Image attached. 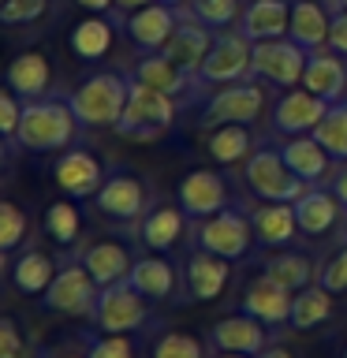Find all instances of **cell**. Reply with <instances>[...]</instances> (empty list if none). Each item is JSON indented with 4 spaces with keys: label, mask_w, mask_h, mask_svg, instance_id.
Masks as SVG:
<instances>
[{
    "label": "cell",
    "mask_w": 347,
    "mask_h": 358,
    "mask_svg": "<svg viewBox=\"0 0 347 358\" xmlns=\"http://www.w3.org/2000/svg\"><path fill=\"white\" fill-rule=\"evenodd\" d=\"M75 112L67 105V97H38V101H27L22 108V123L15 131V142L19 150L27 153H56V150H67L75 142Z\"/></svg>",
    "instance_id": "cell-1"
},
{
    "label": "cell",
    "mask_w": 347,
    "mask_h": 358,
    "mask_svg": "<svg viewBox=\"0 0 347 358\" xmlns=\"http://www.w3.org/2000/svg\"><path fill=\"white\" fill-rule=\"evenodd\" d=\"M127 94H131V75L97 71L67 94V105H71L75 120L83 127H116L123 108H127Z\"/></svg>",
    "instance_id": "cell-2"
},
{
    "label": "cell",
    "mask_w": 347,
    "mask_h": 358,
    "mask_svg": "<svg viewBox=\"0 0 347 358\" xmlns=\"http://www.w3.org/2000/svg\"><path fill=\"white\" fill-rule=\"evenodd\" d=\"M176 112H179L176 97L139 83V78H131L127 108H123V116L116 123V134L120 138H131V142H157L176 123Z\"/></svg>",
    "instance_id": "cell-3"
},
{
    "label": "cell",
    "mask_w": 347,
    "mask_h": 358,
    "mask_svg": "<svg viewBox=\"0 0 347 358\" xmlns=\"http://www.w3.org/2000/svg\"><path fill=\"white\" fill-rule=\"evenodd\" d=\"M194 246L217 257H228V262H246L257 246V235L246 209L235 201V206L213 213L206 220H194Z\"/></svg>",
    "instance_id": "cell-4"
},
{
    "label": "cell",
    "mask_w": 347,
    "mask_h": 358,
    "mask_svg": "<svg viewBox=\"0 0 347 358\" xmlns=\"http://www.w3.org/2000/svg\"><path fill=\"white\" fill-rule=\"evenodd\" d=\"M243 179L257 201H299L310 190V183H302L291 172L288 161L280 157V145L273 142H265L262 150L250 153V161H243Z\"/></svg>",
    "instance_id": "cell-5"
},
{
    "label": "cell",
    "mask_w": 347,
    "mask_h": 358,
    "mask_svg": "<svg viewBox=\"0 0 347 358\" xmlns=\"http://www.w3.org/2000/svg\"><path fill=\"white\" fill-rule=\"evenodd\" d=\"M254 41L235 27V30H217V38L209 45V56L198 71V86H201V101L213 94V86H228L239 78H254Z\"/></svg>",
    "instance_id": "cell-6"
},
{
    "label": "cell",
    "mask_w": 347,
    "mask_h": 358,
    "mask_svg": "<svg viewBox=\"0 0 347 358\" xmlns=\"http://www.w3.org/2000/svg\"><path fill=\"white\" fill-rule=\"evenodd\" d=\"M97 295H101V284L90 276L83 257H64L56 276H52V284L41 295V310L64 313V317H90L97 306Z\"/></svg>",
    "instance_id": "cell-7"
},
{
    "label": "cell",
    "mask_w": 347,
    "mask_h": 358,
    "mask_svg": "<svg viewBox=\"0 0 347 358\" xmlns=\"http://www.w3.org/2000/svg\"><path fill=\"white\" fill-rule=\"evenodd\" d=\"M265 108V90L257 78H239L228 86H213V94L198 105V123L201 127H220V123H250Z\"/></svg>",
    "instance_id": "cell-8"
},
{
    "label": "cell",
    "mask_w": 347,
    "mask_h": 358,
    "mask_svg": "<svg viewBox=\"0 0 347 358\" xmlns=\"http://www.w3.org/2000/svg\"><path fill=\"white\" fill-rule=\"evenodd\" d=\"M150 306L153 302L146 299L131 280H116V284L101 287L97 306H94L90 317H94L97 332H127V336H134L146 321H150Z\"/></svg>",
    "instance_id": "cell-9"
},
{
    "label": "cell",
    "mask_w": 347,
    "mask_h": 358,
    "mask_svg": "<svg viewBox=\"0 0 347 358\" xmlns=\"http://www.w3.org/2000/svg\"><path fill=\"white\" fill-rule=\"evenodd\" d=\"M306 49L291 38H276V41H254V67L250 75L257 83L291 90L302 86V71H306Z\"/></svg>",
    "instance_id": "cell-10"
},
{
    "label": "cell",
    "mask_w": 347,
    "mask_h": 358,
    "mask_svg": "<svg viewBox=\"0 0 347 358\" xmlns=\"http://www.w3.org/2000/svg\"><path fill=\"white\" fill-rule=\"evenodd\" d=\"M176 206L187 213V220H206L213 213L232 206V187H228V179L220 172H213V168H194V172H187L179 179Z\"/></svg>",
    "instance_id": "cell-11"
},
{
    "label": "cell",
    "mask_w": 347,
    "mask_h": 358,
    "mask_svg": "<svg viewBox=\"0 0 347 358\" xmlns=\"http://www.w3.org/2000/svg\"><path fill=\"white\" fill-rule=\"evenodd\" d=\"M94 206L101 209V217H108V220L134 224L150 213L146 209L150 206V190H146V183L134 172L120 168V172H112L105 183H101V190L94 194Z\"/></svg>",
    "instance_id": "cell-12"
},
{
    "label": "cell",
    "mask_w": 347,
    "mask_h": 358,
    "mask_svg": "<svg viewBox=\"0 0 347 358\" xmlns=\"http://www.w3.org/2000/svg\"><path fill=\"white\" fill-rule=\"evenodd\" d=\"M332 108V101L318 97L313 90L306 86H291L276 97V108H273V131L284 134V138H295V134H313V127L325 120V112Z\"/></svg>",
    "instance_id": "cell-13"
},
{
    "label": "cell",
    "mask_w": 347,
    "mask_h": 358,
    "mask_svg": "<svg viewBox=\"0 0 347 358\" xmlns=\"http://www.w3.org/2000/svg\"><path fill=\"white\" fill-rule=\"evenodd\" d=\"M232 265L228 257H217L209 250H201L194 246L183 265V287H187V302H217L224 295V287H228L232 280Z\"/></svg>",
    "instance_id": "cell-14"
},
{
    "label": "cell",
    "mask_w": 347,
    "mask_h": 358,
    "mask_svg": "<svg viewBox=\"0 0 347 358\" xmlns=\"http://www.w3.org/2000/svg\"><path fill=\"white\" fill-rule=\"evenodd\" d=\"M179 15H183L179 8L161 4V0H153L150 8L131 11V15L123 19V30H127V38H131L134 49H139L142 56H150V52H161L164 45H168L172 30L179 27Z\"/></svg>",
    "instance_id": "cell-15"
},
{
    "label": "cell",
    "mask_w": 347,
    "mask_h": 358,
    "mask_svg": "<svg viewBox=\"0 0 347 358\" xmlns=\"http://www.w3.org/2000/svg\"><path fill=\"white\" fill-rule=\"evenodd\" d=\"M52 179L67 198H94L108 176H105V164H101L94 153L83 150V145H75V150H64L56 157Z\"/></svg>",
    "instance_id": "cell-16"
},
{
    "label": "cell",
    "mask_w": 347,
    "mask_h": 358,
    "mask_svg": "<svg viewBox=\"0 0 347 358\" xmlns=\"http://www.w3.org/2000/svg\"><path fill=\"white\" fill-rule=\"evenodd\" d=\"M213 38H217V30H209L198 15H179V27L172 30V38H168V45L161 52L176 67H183L190 78H198L201 64H206V56H209Z\"/></svg>",
    "instance_id": "cell-17"
},
{
    "label": "cell",
    "mask_w": 347,
    "mask_h": 358,
    "mask_svg": "<svg viewBox=\"0 0 347 358\" xmlns=\"http://www.w3.org/2000/svg\"><path fill=\"white\" fill-rule=\"evenodd\" d=\"M209 343L217 351H239V355H262L269 343H273V329L262 324L257 317H250L246 310L228 313L209 329Z\"/></svg>",
    "instance_id": "cell-18"
},
{
    "label": "cell",
    "mask_w": 347,
    "mask_h": 358,
    "mask_svg": "<svg viewBox=\"0 0 347 358\" xmlns=\"http://www.w3.org/2000/svg\"><path fill=\"white\" fill-rule=\"evenodd\" d=\"M246 217L254 224L257 246L269 250H284L295 243L299 235V217H295V201H257V206H243Z\"/></svg>",
    "instance_id": "cell-19"
},
{
    "label": "cell",
    "mask_w": 347,
    "mask_h": 358,
    "mask_svg": "<svg viewBox=\"0 0 347 358\" xmlns=\"http://www.w3.org/2000/svg\"><path fill=\"white\" fill-rule=\"evenodd\" d=\"M295 217H299V231L310 239H321L329 231H340L347 220L344 201L332 194V187H310L306 194L295 201Z\"/></svg>",
    "instance_id": "cell-20"
},
{
    "label": "cell",
    "mask_w": 347,
    "mask_h": 358,
    "mask_svg": "<svg viewBox=\"0 0 347 358\" xmlns=\"http://www.w3.org/2000/svg\"><path fill=\"white\" fill-rule=\"evenodd\" d=\"M280 157H284L291 172H295L302 183H310V187H325L329 176H332V168H336L329 150H325L313 134H295V138L280 142Z\"/></svg>",
    "instance_id": "cell-21"
},
{
    "label": "cell",
    "mask_w": 347,
    "mask_h": 358,
    "mask_svg": "<svg viewBox=\"0 0 347 358\" xmlns=\"http://www.w3.org/2000/svg\"><path fill=\"white\" fill-rule=\"evenodd\" d=\"M302 86L313 90L325 101H344L347 97V56L332 52L329 45L325 49H313L306 56V71H302Z\"/></svg>",
    "instance_id": "cell-22"
},
{
    "label": "cell",
    "mask_w": 347,
    "mask_h": 358,
    "mask_svg": "<svg viewBox=\"0 0 347 358\" xmlns=\"http://www.w3.org/2000/svg\"><path fill=\"white\" fill-rule=\"evenodd\" d=\"M239 30L250 41H276L291 30V0H246Z\"/></svg>",
    "instance_id": "cell-23"
},
{
    "label": "cell",
    "mask_w": 347,
    "mask_h": 358,
    "mask_svg": "<svg viewBox=\"0 0 347 358\" xmlns=\"http://www.w3.org/2000/svg\"><path fill=\"white\" fill-rule=\"evenodd\" d=\"M291 302H295V295L291 291H284L280 284H273L269 276H257L250 287H246L243 295V306L250 317H257L262 324H269V329H280V324L291 321Z\"/></svg>",
    "instance_id": "cell-24"
},
{
    "label": "cell",
    "mask_w": 347,
    "mask_h": 358,
    "mask_svg": "<svg viewBox=\"0 0 347 358\" xmlns=\"http://www.w3.org/2000/svg\"><path fill=\"white\" fill-rule=\"evenodd\" d=\"M183 228H187V213L179 206H153L139 220V239L150 254H168L183 239Z\"/></svg>",
    "instance_id": "cell-25"
},
{
    "label": "cell",
    "mask_w": 347,
    "mask_h": 358,
    "mask_svg": "<svg viewBox=\"0 0 347 358\" xmlns=\"http://www.w3.org/2000/svg\"><path fill=\"white\" fill-rule=\"evenodd\" d=\"M78 257H83V265L90 268V276L97 280L101 287L116 284V280H127L131 268H134V257L127 254V246L116 243V239H97L78 250Z\"/></svg>",
    "instance_id": "cell-26"
},
{
    "label": "cell",
    "mask_w": 347,
    "mask_h": 358,
    "mask_svg": "<svg viewBox=\"0 0 347 358\" xmlns=\"http://www.w3.org/2000/svg\"><path fill=\"white\" fill-rule=\"evenodd\" d=\"M262 276H269L273 284H280L284 291L295 295V291L318 284V265H313L310 254H299V250H291V246H284V250L269 254L262 262Z\"/></svg>",
    "instance_id": "cell-27"
},
{
    "label": "cell",
    "mask_w": 347,
    "mask_h": 358,
    "mask_svg": "<svg viewBox=\"0 0 347 358\" xmlns=\"http://www.w3.org/2000/svg\"><path fill=\"white\" fill-rule=\"evenodd\" d=\"M56 268H60V262H56L52 254L30 246V250H22L15 262H11L8 280H11V287H15L19 295H45V287L52 284Z\"/></svg>",
    "instance_id": "cell-28"
},
{
    "label": "cell",
    "mask_w": 347,
    "mask_h": 358,
    "mask_svg": "<svg viewBox=\"0 0 347 358\" xmlns=\"http://www.w3.org/2000/svg\"><path fill=\"white\" fill-rule=\"evenodd\" d=\"M127 280H131V284L139 287L150 302H164V299H172V295H176V284H179L176 265L168 262L164 254H146V257H139Z\"/></svg>",
    "instance_id": "cell-29"
},
{
    "label": "cell",
    "mask_w": 347,
    "mask_h": 358,
    "mask_svg": "<svg viewBox=\"0 0 347 358\" xmlns=\"http://www.w3.org/2000/svg\"><path fill=\"white\" fill-rule=\"evenodd\" d=\"M329 22H332V15H325V8L318 4V0H295V4H291L288 38L299 41L306 52L325 49V45H329Z\"/></svg>",
    "instance_id": "cell-30"
},
{
    "label": "cell",
    "mask_w": 347,
    "mask_h": 358,
    "mask_svg": "<svg viewBox=\"0 0 347 358\" xmlns=\"http://www.w3.org/2000/svg\"><path fill=\"white\" fill-rule=\"evenodd\" d=\"M49 83H52V71H49V60L41 52H19L8 64V90H15L22 101L45 97Z\"/></svg>",
    "instance_id": "cell-31"
},
{
    "label": "cell",
    "mask_w": 347,
    "mask_h": 358,
    "mask_svg": "<svg viewBox=\"0 0 347 358\" xmlns=\"http://www.w3.org/2000/svg\"><path fill=\"white\" fill-rule=\"evenodd\" d=\"M332 310H336L332 291H329V287H321V284H310V287L295 291L288 329H295V332H313L318 324H325V321L332 317Z\"/></svg>",
    "instance_id": "cell-32"
},
{
    "label": "cell",
    "mask_w": 347,
    "mask_h": 358,
    "mask_svg": "<svg viewBox=\"0 0 347 358\" xmlns=\"http://www.w3.org/2000/svg\"><path fill=\"white\" fill-rule=\"evenodd\" d=\"M112 34H116V22L108 15H90L71 30V52L86 64L105 60L108 49H112Z\"/></svg>",
    "instance_id": "cell-33"
},
{
    "label": "cell",
    "mask_w": 347,
    "mask_h": 358,
    "mask_svg": "<svg viewBox=\"0 0 347 358\" xmlns=\"http://www.w3.org/2000/svg\"><path fill=\"white\" fill-rule=\"evenodd\" d=\"M209 157L217 164H239V161H250L254 153V134L246 123H220V127H213L209 142H206Z\"/></svg>",
    "instance_id": "cell-34"
},
{
    "label": "cell",
    "mask_w": 347,
    "mask_h": 358,
    "mask_svg": "<svg viewBox=\"0 0 347 358\" xmlns=\"http://www.w3.org/2000/svg\"><path fill=\"white\" fill-rule=\"evenodd\" d=\"M45 235L56 243V246H75V239L83 235V213L75 209V201H52L45 209Z\"/></svg>",
    "instance_id": "cell-35"
},
{
    "label": "cell",
    "mask_w": 347,
    "mask_h": 358,
    "mask_svg": "<svg viewBox=\"0 0 347 358\" xmlns=\"http://www.w3.org/2000/svg\"><path fill=\"white\" fill-rule=\"evenodd\" d=\"M313 138H318L336 164L347 161V101H336V105L325 112V120L313 127Z\"/></svg>",
    "instance_id": "cell-36"
},
{
    "label": "cell",
    "mask_w": 347,
    "mask_h": 358,
    "mask_svg": "<svg viewBox=\"0 0 347 358\" xmlns=\"http://www.w3.org/2000/svg\"><path fill=\"white\" fill-rule=\"evenodd\" d=\"M150 358H206V343L190 332H176L164 329L153 336L150 343Z\"/></svg>",
    "instance_id": "cell-37"
},
{
    "label": "cell",
    "mask_w": 347,
    "mask_h": 358,
    "mask_svg": "<svg viewBox=\"0 0 347 358\" xmlns=\"http://www.w3.org/2000/svg\"><path fill=\"white\" fill-rule=\"evenodd\" d=\"M243 8V0H190V15H198L209 30H232Z\"/></svg>",
    "instance_id": "cell-38"
},
{
    "label": "cell",
    "mask_w": 347,
    "mask_h": 358,
    "mask_svg": "<svg viewBox=\"0 0 347 358\" xmlns=\"http://www.w3.org/2000/svg\"><path fill=\"white\" fill-rule=\"evenodd\" d=\"M83 340H86V358H134L139 355V343L127 332H97V336L83 332Z\"/></svg>",
    "instance_id": "cell-39"
},
{
    "label": "cell",
    "mask_w": 347,
    "mask_h": 358,
    "mask_svg": "<svg viewBox=\"0 0 347 358\" xmlns=\"http://www.w3.org/2000/svg\"><path fill=\"white\" fill-rule=\"evenodd\" d=\"M30 231V220L15 201H0V254H15Z\"/></svg>",
    "instance_id": "cell-40"
},
{
    "label": "cell",
    "mask_w": 347,
    "mask_h": 358,
    "mask_svg": "<svg viewBox=\"0 0 347 358\" xmlns=\"http://www.w3.org/2000/svg\"><path fill=\"white\" fill-rule=\"evenodd\" d=\"M318 284L332 295H347V243H340V250L329 254V262L318 268Z\"/></svg>",
    "instance_id": "cell-41"
},
{
    "label": "cell",
    "mask_w": 347,
    "mask_h": 358,
    "mask_svg": "<svg viewBox=\"0 0 347 358\" xmlns=\"http://www.w3.org/2000/svg\"><path fill=\"white\" fill-rule=\"evenodd\" d=\"M45 8H49V0H4V4H0V19H4L8 27H22V22L41 19Z\"/></svg>",
    "instance_id": "cell-42"
},
{
    "label": "cell",
    "mask_w": 347,
    "mask_h": 358,
    "mask_svg": "<svg viewBox=\"0 0 347 358\" xmlns=\"http://www.w3.org/2000/svg\"><path fill=\"white\" fill-rule=\"evenodd\" d=\"M22 108H27V101H22L15 90H4V94H0V134H4L8 142H15V131L22 123Z\"/></svg>",
    "instance_id": "cell-43"
},
{
    "label": "cell",
    "mask_w": 347,
    "mask_h": 358,
    "mask_svg": "<svg viewBox=\"0 0 347 358\" xmlns=\"http://www.w3.org/2000/svg\"><path fill=\"white\" fill-rule=\"evenodd\" d=\"M0 358H30V347L19 332V321L11 317H0Z\"/></svg>",
    "instance_id": "cell-44"
},
{
    "label": "cell",
    "mask_w": 347,
    "mask_h": 358,
    "mask_svg": "<svg viewBox=\"0 0 347 358\" xmlns=\"http://www.w3.org/2000/svg\"><path fill=\"white\" fill-rule=\"evenodd\" d=\"M329 49L347 56V11L336 8L332 11V22H329Z\"/></svg>",
    "instance_id": "cell-45"
},
{
    "label": "cell",
    "mask_w": 347,
    "mask_h": 358,
    "mask_svg": "<svg viewBox=\"0 0 347 358\" xmlns=\"http://www.w3.org/2000/svg\"><path fill=\"white\" fill-rule=\"evenodd\" d=\"M329 187H332V194L340 198V201H344V209H347V161L332 168V176H329Z\"/></svg>",
    "instance_id": "cell-46"
},
{
    "label": "cell",
    "mask_w": 347,
    "mask_h": 358,
    "mask_svg": "<svg viewBox=\"0 0 347 358\" xmlns=\"http://www.w3.org/2000/svg\"><path fill=\"white\" fill-rule=\"evenodd\" d=\"M153 0H116V15H112V22H120L123 15H131V11H142V8H150Z\"/></svg>",
    "instance_id": "cell-47"
},
{
    "label": "cell",
    "mask_w": 347,
    "mask_h": 358,
    "mask_svg": "<svg viewBox=\"0 0 347 358\" xmlns=\"http://www.w3.org/2000/svg\"><path fill=\"white\" fill-rule=\"evenodd\" d=\"M86 11H94V15H116V0H78Z\"/></svg>",
    "instance_id": "cell-48"
},
{
    "label": "cell",
    "mask_w": 347,
    "mask_h": 358,
    "mask_svg": "<svg viewBox=\"0 0 347 358\" xmlns=\"http://www.w3.org/2000/svg\"><path fill=\"white\" fill-rule=\"evenodd\" d=\"M254 358H295V355H291L288 347H280V343H269L265 351H262V355H254Z\"/></svg>",
    "instance_id": "cell-49"
},
{
    "label": "cell",
    "mask_w": 347,
    "mask_h": 358,
    "mask_svg": "<svg viewBox=\"0 0 347 358\" xmlns=\"http://www.w3.org/2000/svg\"><path fill=\"white\" fill-rule=\"evenodd\" d=\"M30 358H56L49 347H45V351H38V355H30ZM60 358H86V355H60Z\"/></svg>",
    "instance_id": "cell-50"
},
{
    "label": "cell",
    "mask_w": 347,
    "mask_h": 358,
    "mask_svg": "<svg viewBox=\"0 0 347 358\" xmlns=\"http://www.w3.org/2000/svg\"><path fill=\"white\" fill-rule=\"evenodd\" d=\"M217 358H254V355H239V351H217Z\"/></svg>",
    "instance_id": "cell-51"
},
{
    "label": "cell",
    "mask_w": 347,
    "mask_h": 358,
    "mask_svg": "<svg viewBox=\"0 0 347 358\" xmlns=\"http://www.w3.org/2000/svg\"><path fill=\"white\" fill-rule=\"evenodd\" d=\"M329 4H332V11H336V8H344V11H347V0H329Z\"/></svg>",
    "instance_id": "cell-52"
},
{
    "label": "cell",
    "mask_w": 347,
    "mask_h": 358,
    "mask_svg": "<svg viewBox=\"0 0 347 358\" xmlns=\"http://www.w3.org/2000/svg\"><path fill=\"white\" fill-rule=\"evenodd\" d=\"M340 243H347V220H344V228H340Z\"/></svg>",
    "instance_id": "cell-53"
},
{
    "label": "cell",
    "mask_w": 347,
    "mask_h": 358,
    "mask_svg": "<svg viewBox=\"0 0 347 358\" xmlns=\"http://www.w3.org/2000/svg\"><path fill=\"white\" fill-rule=\"evenodd\" d=\"M161 4H172V8H179V4H183V0H161Z\"/></svg>",
    "instance_id": "cell-54"
},
{
    "label": "cell",
    "mask_w": 347,
    "mask_h": 358,
    "mask_svg": "<svg viewBox=\"0 0 347 358\" xmlns=\"http://www.w3.org/2000/svg\"><path fill=\"white\" fill-rule=\"evenodd\" d=\"M340 358H347V347H344V355H340Z\"/></svg>",
    "instance_id": "cell-55"
}]
</instances>
